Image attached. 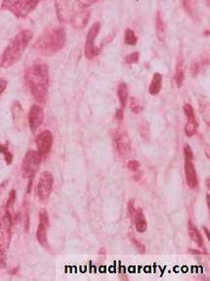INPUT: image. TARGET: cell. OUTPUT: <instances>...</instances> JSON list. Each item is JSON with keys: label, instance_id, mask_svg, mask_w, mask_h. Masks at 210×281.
Segmentation results:
<instances>
[{"label": "cell", "instance_id": "obj_1", "mask_svg": "<svg viewBox=\"0 0 210 281\" xmlns=\"http://www.w3.org/2000/svg\"><path fill=\"white\" fill-rule=\"evenodd\" d=\"M25 80L35 100L39 104H45L50 80L48 66L40 60L33 62L26 70Z\"/></svg>", "mask_w": 210, "mask_h": 281}, {"label": "cell", "instance_id": "obj_2", "mask_svg": "<svg viewBox=\"0 0 210 281\" xmlns=\"http://www.w3.org/2000/svg\"><path fill=\"white\" fill-rule=\"evenodd\" d=\"M67 43V34L64 28H50L44 31L35 42V50L43 56H52L60 52Z\"/></svg>", "mask_w": 210, "mask_h": 281}, {"label": "cell", "instance_id": "obj_3", "mask_svg": "<svg viewBox=\"0 0 210 281\" xmlns=\"http://www.w3.org/2000/svg\"><path fill=\"white\" fill-rule=\"evenodd\" d=\"M34 38L31 30H23L11 40L1 55V68L8 69L14 66L25 53Z\"/></svg>", "mask_w": 210, "mask_h": 281}, {"label": "cell", "instance_id": "obj_4", "mask_svg": "<svg viewBox=\"0 0 210 281\" xmlns=\"http://www.w3.org/2000/svg\"><path fill=\"white\" fill-rule=\"evenodd\" d=\"M38 5L37 1H3L2 9L10 11L17 18H26L31 12H33Z\"/></svg>", "mask_w": 210, "mask_h": 281}, {"label": "cell", "instance_id": "obj_5", "mask_svg": "<svg viewBox=\"0 0 210 281\" xmlns=\"http://www.w3.org/2000/svg\"><path fill=\"white\" fill-rule=\"evenodd\" d=\"M184 169L188 186L191 189L197 188L199 184L198 174L194 165V153L189 144H185L184 146Z\"/></svg>", "mask_w": 210, "mask_h": 281}, {"label": "cell", "instance_id": "obj_6", "mask_svg": "<svg viewBox=\"0 0 210 281\" xmlns=\"http://www.w3.org/2000/svg\"><path fill=\"white\" fill-rule=\"evenodd\" d=\"M41 161L42 159L39 157L36 150H29L22 161L21 169L23 177L30 179L31 181L39 169Z\"/></svg>", "mask_w": 210, "mask_h": 281}, {"label": "cell", "instance_id": "obj_7", "mask_svg": "<svg viewBox=\"0 0 210 281\" xmlns=\"http://www.w3.org/2000/svg\"><path fill=\"white\" fill-rule=\"evenodd\" d=\"M112 144L116 154L121 158H126L131 153V140L126 131L114 129L111 133Z\"/></svg>", "mask_w": 210, "mask_h": 281}, {"label": "cell", "instance_id": "obj_8", "mask_svg": "<svg viewBox=\"0 0 210 281\" xmlns=\"http://www.w3.org/2000/svg\"><path fill=\"white\" fill-rule=\"evenodd\" d=\"M101 24L99 22L94 23L86 36V40L84 43V55L88 60H92L99 55L101 49L96 45V39L100 33Z\"/></svg>", "mask_w": 210, "mask_h": 281}, {"label": "cell", "instance_id": "obj_9", "mask_svg": "<svg viewBox=\"0 0 210 281\" xmlns=\"http://www.w3.org/2000/svg\"><path fill=\"white\" fill-rule=\"evenodd\" d=\"M73 5L74 2H71L68 23H70L74 29L79 30L84 28L88 23L90 12L87 8L81 6L79 2H77V7H73Z\"/></svg>", "mask_w": 210, "mask_h": 281}, {"label": "cell", "instance_id": "obj_10", "mask_svg": "<svg viewBox=\"0 0 210 281\" xmlns=\"http://www.w3.org/2000/svg\"><path fill=\"white\" fill-rule=\"evenodd\" d=\"M13 223L14 219L12 215L5 211V214L0 220V251L2 252H6L9 248Z\"/></svg>", "mask_w": 210, "mask_h": 281}, {"label": "cell", "instance_id": "obj_11", "mask_svg": "<svg viewBox=\"0 0 210 281\" xmlns=\"http://www.w3.org/2000/svg\"><path fill=\"white\" fill-rule=\"evenodd\" d=\"M53 137L52 132L48 129L42 130L35 138V145H36V152L41 159H45L49 156L52 150Z\"/></svg>", "mask_w": 210, "mask_h": 281}, {"label": "cell", "instance_id": "obj_12", "mask_svg": "<svg viewBox=\"0 0 210 281\" xmlns=\"http://www.w3.org/2000/svg\"><path fill=\"white\" fill-rule=\"evenodd\" d=\"M54 176L50 171H43L36 185V196L40 201H46L52 193Z\"/></svg>", "mask_w": 210, "mask_h": 281}, {"label": "cell", "instance_id": "obj_13", "mask_svg": "<svg viewBox=\"0 0 210 281\" xmlns=\"http://www.w3.org/2000/svg\"><path fill=\"white\" fill-rule=\"evenodd\" d=\"M49 226V216L45 209H41L39 212V224L37 225V229L35 232V237L37 242L42 247H47L48 239H47V230Z\"/></svg>", "mask_w": 210, "mask_h": 281}, {"label": "cell", "instance_id": "obj_14", "mask_svg": "<svg viewBox=\"0 0 210 281\" xmlns=\"http://www.w3.org/2000/svg\"><path fill=\"white\" fill-rule=\"evenodd\" d=\"M28 120L32 132H35L41 126L44 120V112L40 105L34 104L31 107L28 116Z\"/></svg>", "mask_w": 210, "mask_h": 281}, {"label": "cell", "instance_id": "obj_15", "mask_svg": "<svg viewBox=\"0 0 210 281\" xmlns=\"http://www.w3.org/2000/svg\"><path fill=\"white\" fill-rule=\"evenodd\" d=\"M184 113L187 117V122L185 125V133L187 136L192 137L193 135H195L198 131V127H199V123L196 118V114L195 110L192 107V105L190 104H185L184 105Z\"/></svg>", "mask_w": 210, "mask_h": 281}, {"label": "cell", "instance_id": "obj_16", "mask_svg": "<svg viewBox=\"0 0 210 281\" xmlns=\"http://www.w3.org/2000/svg\"><path fill=\"white\" fill-rule=\"evenodd\" d=\"M131 218L134 221L135 229L137 230V232L144 233L147 231L148 223H147L146 217H145V215L141 209H136L135 212L133 213V215L131 216Z\"/></svg>", "mask_w": 210, "mask_h": 281}, {"label": "cell", "instance_id": "obj_17", "mask_svg": "<svg viewBox=\"0 0 210 281\" xmlns=\"http://www.w3.org/2000/svg\"><path fill=\"white\" fill-rule=\"evenodd\" d=\"M117 96H118V100H119L121 109H124L126 107V105H127L128 100H129V89H128L127 83L121 82L118 85Z\"/></svg>", "mask_w": 210, "mask_h": 281}, {"label": "cell", "instance_id": "obj_18", "mask_svg": "<svg viewBox=\"0 0 210 281\" xmlns=\"http://www.w3.org/2000/svg\"><path fill=\"white\" fill-rule=\"evenodd\" d=\"M162 87V76L159 73H156L153 76L151 84L149 86V92L153 96H157Z\"/></svg>", "mask_w": 210, "mask_h": 281}, {"label": "cell", "instance_id": "obj_19", "mask_svg": "<svg viewBox=\"0 0 210 281\" xmlns=\"http://www.w3.org/2000/svg\"><path fill=\"white\" fill-rule=\"evenodd\" d=\"M188 230H189V235L191 239L200 247L204 246V238L200 232V230L197 228V226L194 225L192 222L189 223L188 225Z\"/></svg>", "mask_w": 210, "mask_h": 281}, {"label": "cell", "instance_id": "obj_20", "mask_svg": "<svg viewBox=\"0 0 210 281\" xmlns=\"http://www.w3.org/2000/svg\"><path fill=\"white\" fill-rule=\"evenodd\" d=\"M175 83L178 87H182L184 80H185V68L183 64V60L178 61L176 65V70H175V76H174Z\"/></svg>", "mask_w": 210, "mask_h": 281}, {"label": "cell", "instance_id": "obj_21", "mask_svg": "<svg viewBox=\"0 0 210 281\" xmlns=\"http://www.w3.org/2000/svg\"><path fill=\"white\" fill-rule=\"evenodd\" d=\"M156 31H157V37L160 41H162L165 39V26L164 21L161 15V12L158 10L156 14Z\"/></svg>", "mask_w": 210, "mask_h": 281}, {"label": "cell", "instance_id": "obj_22", "mask_svg": "<svg viewBox=\"0 0 210 281\" xmlns=\"http://www.w3.org/2000/svg\"><path fill=\"white\" fill-rule=\"evenodd\" d=\"M137 40H137V37H136L134 31L131 29H126L124 32V42L127 45L133 46L137 43Z\"/></svg>", "mask_w": 210, "mask_h": 281}, {"label": "cell", "instance_id": "obj_23", "mask_svg": "<svg viewBox=\"0 0 210 281\" xmlns=\"http://www.w3.org/2000/svg\"><path fill=\"white\" fill-rule=\"evenodd\" d=\"M12 115H13V119L16 121V124H19L20 122H22V117H23V111H22V107L18 102H15L12 105Z\"/></svg>", "mask_w": 210, "mask_h": 281}, {"label": "cell", "instance_id": "obj_24", "mask_svg": "<svg viewBox=\"0 0 210 281\" xmlns=\"http://www.w3.org/2000/svg\"><path fill=\"white\" fill-rule=\"evenodd\" d=\"M129 107H130V110L135 114H139L143 111L142 101L136 97H131L129 99Z\"/></svg>", "mask_w": 210, "mask_h": 281}, {"label": "cell", "instance_id": "obj_25", "mask_svg": "<svg viewBox=\"0 0 210 281\" xmlns=\"http://www.w3.org/2000/svg\"><path fill=\"white\" fill-rule=\"evenodd\" d=\"M0 154L4 156L5 162L8 166H10L13 162V154L10 152L8 146L6 144H2L0 143Z\"/></svg>", "mask_w": 210, "mask_h": 281}, {"label": "cell", "instance_id": "obj_26", "mask_svg": "<svg viewBox=\"0 0 210 281\" xmlns=\"http://www.w3.org/2000/svg\"><path fill=\"white\" fill-rule=\"evenodd\" d=\"M16 196H17L16 190H11L9 197H8V200H7V203H6V211L9 212L11 215H12V210H13L15 202H16Z\"/></svg>", "mask_w": 210, "mask_h": 281}, {"label": "cell", "instance_id": "obj_27", "mask_svg": "<svg viewBox=\"0 0 210 281\" xmlns=\"http://www.w3.org/2000/svg\"><path fill=\"white\" fill-rule=\"evenodd\" d=\"M140 167H141L140 163H139L138 161H136V160H131V161H129V162L127 163V168H128V169H129L131 172L135 173V174H139V172H140ZM139 175H140V174H139Z\"/></svg>", "mask_w": 210, "mask_h": 281}, {"label": "cell", "instance_id": "obj_28", "mask_svg": "<svg viewBox=\"0 0 210 281\" xmlns=\"http://www.w3.org/2000/svg\"><path fill=\"white\" fill-rule=\"evenodd\" d=\"M139 58H140V54L138 52H134V53H131L129 54L128 56L126 57V62L127 64H135L139 61Z\"/></svg>", "mask_w": 210, "mask_h": 281}, {"label": "cell", "instance_id": "obj_29", "mask_svg": "<svg viewBox=\"0 0 210 281\" xmlns=\"http://www.w3.org/2000/svg\"><path fill=\"white\" fill-rule=\"evenodd\" d=\"M7 85H8L7 80H6L5 78H1V79H0V96H1L2 93L6 90Z\"/></svg>", "mask_w": 210, "mask_h": 281}, {"label": "cell", "instance_id": "obj_30", "mask_svg": "<svg viewBox=\"0 0 210 281\" xmlns=\"http://www.w3.org/2000/svg\"><path fill=\"white\" fill-rule=\"evenodd\" d=\"M6 265H7V262H6V257L4 255V252L0 251V269H5Z\"/></svg>", "mask_w": 210, "mask_h": 281}, {"label": "cell", "instance_id": "obj_31", "mask_svg": "<svg viewBox=\"0 0 210 281\" xmlns=\"http://www.w3.org/2000/svg\"><path fill=\"white\" fill-rule=\"evenodd\" d=\"M132 242H133V244L135 245V247L137 248V250L139 252H144L145 251V247L139 241H137L136 239H132Z\"/></svg>", "mask_w": 210, "mask_h": 281}, {"label": "cell", "instance_id": "obj_32", "mask_svg": "<svg viewBox=\"0 0 210 281\" xmlns=\"http://www.w3.org/2000/svg\"><path fill=\"white\" fill-rule=\"evenodd\" d=\"M116 119L119 121H121L123 120V109H121V108L117 109V111H116Z\"/></svg>", "mask_w": 210, "mask_h": 281}, {"label": "cell", "instance_id": "obj_33", "mask_svg": "<svg viewBox=\"0 0 210 281\" xmlns=\"http://www.w3.org/2000/svg\"><path fill=\"white\" fill-rule=\"evenodd\" d=\"M205 230H206V232H207V236H208V238L210 239V232H209V230H208L207 228H205Z\"/></svg>", "mask_w": 210, "mask_h": 281}, {"label": "cell", "instance_id": "obj_34", "mask_svg": "<svg viewBox=\"0 0 210 281\" xmlns=\"http://www.w3.org/2000/svg\"><path fill=\"white\" fill-rule=\"evenodd\" d=\"M207 183H208V188L210 189V179H208V180H207Z\"/></svg>", "mask_w": 210, "mask_h": 281}, {"label": "cell", "instance_id": "obj_35", "mask_svg": "<svg viewBox=\"0 0 210 281\" xmlns=\"http://www.w3.org/2000/svg\"><path fill=\"white\" fill-rule=\"evenodd\" d=\"M0 68H1V56H0Z\"/></svg>", "mask_w": 210, "mask_h": 281}]
</instances>
